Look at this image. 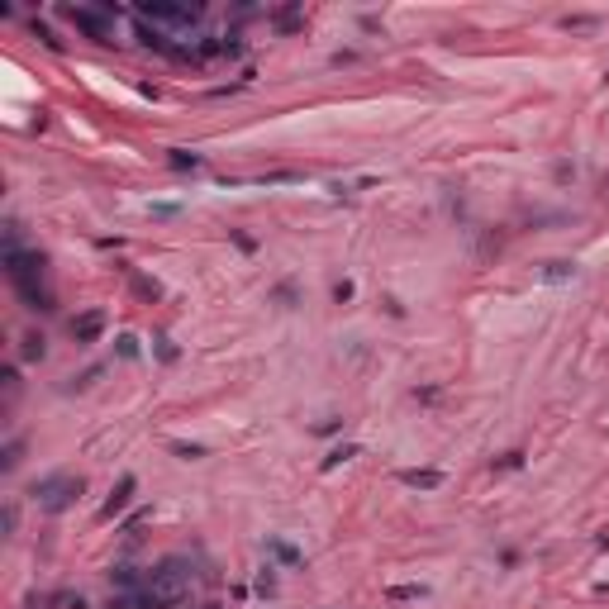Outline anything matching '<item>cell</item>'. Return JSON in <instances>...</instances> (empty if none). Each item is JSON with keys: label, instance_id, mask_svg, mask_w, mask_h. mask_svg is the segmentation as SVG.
Returning a JSON list of instances; mask_svg holds the SVG:
<instances>
[{"label": "cell", "instance_id": "obj_1", "mask_svg": "<svg viewBox=\"0 0 609 609\" xmlns=\"http://www.w3.org/2000/svg\"><path fill=\"white\" fill-rule=\"evenodd\" d=\"M81 490H86L81 476L57 471V476H43V481L33 485V500H38V510H43V514H62V510H72V505L81 500Z\"/></svg>", "mask_w": 609, "mask_h": 609}, {"label": "cell", "instance_id": "obj_2", "mask_svg": "<svg viewBox=\"0 0 609 609\" xmlns=\"http://www.w3.org/2000/svg\"><path fill=\"white\" fill-rule=\"evenodd\" d=\"M138 19H153V24H177V29H195L200 19H205V10L200 5H172V0H143L138 10H133Z\"/></svg>", "mask_w": 609, "mask_h": 609}, {"label": "cell", "instance_id": "obj_3", "mask_svg": "<svg viewBox=\"0 0 609 609\" xmlns=\"http://www.w3.org/2000/svg\"><path fill=\"white\" fill-rule=\"evenodd\" d=\"M62 19L72 24L77 33L96 38V43H114V19L100 15V10H81V5H62Z\"/></svg>", "mask_w": 609, "mask_h": 609}, {"label": "cell", "instance_id": "obj_4", "mask_svg": "<svg viewBox=\"0 0 609 609\" xmlns=\"http://www.w3.org/2000/svg\"><path fill=\"white\" fill-rule=\"evenodd\" d=\"M105 309H86V314H77V319L67 324V334L77 338L81 348H91V343H100V338H105Z\"/></svg>", "mask_w": 609, "mask_h": 609}, {"label": "cell", "instance_id": "obj_5", "mask_svg": "<svg viewBox=\"0 0 609 609\" xmlns=\"http://www.w3.org/2000/svg\"><path fill=\"white\" fill-rule=\"evenodd\" d=\"M133 490H138V476H119V485L110 490V500L100 505V524H110L114 514H124L128 500H133Z\"/></svg>", "mask_w": 609, "mask_h": 609}, {"label": "cell", "instance_id": "obj_6", "mask_svg": "<svg viewBox=\"0 0 609 609\" xmlns=\"http://www.w3.org/2000/svg\"><path fill=\"white\" fill-rule=\"evenodd\" d=\"M19 290V300L29 304V309H38V314H53L57 309V300H53V290L43 286V281H29V286H15Z\"/></svg>", "mask_w": 609, "mask_h": 609}, {"label": "cell", "instance_id": "obj_7", "mask_svg": "<svg viewBox=\"0 0 609 609\" xmlns=\"http://www.w3.org/2000/svg\"><path fill=\"white\" fill-rule=\"evenodd\" d=\"M400 481L410 485V490H438V485H443V471H438V466H410V471H400Z\"/></svg>", "mask_w": 609, "mask_h": 609}, {"label": "cell", "instance_id": "obj_8", "mask_svg": "<svg viewBox=\"0 0 609 609\" xmlns=\"http://www.w3.org/2000/svg\"><path fill=\"white\" fill-rule=\"evenodd\" d=\"M543 281H576V262H566V257H552V262H543Z\"/></svg>", "mask_w": 609, "mask_h": 609}, {"label": "cell", "instance_id": "obj_9", "mask_svg": "<svg viewBox=\"0 0 609 609\" xmlns=\"http://www.w3.org/2000/svg\"><path fill=\"white\" fill-rule=\"evenodd\" d=\"M272 24H276L281 33H295V29L304 24V10H300V5H286V10H272Z\"/></svg>", "mask_w": 609, "mask_h": 609}, {"label": "cell", "instance_id": "obj_10", "mask_svg": "<svg viewBox=\"0 0 609 609\" xmlns=\"http://www.w3.org/2000/svg\"><path fill=\"white\" fill-rule=\"evenodd\" d=\"M267 552H272V557H281L286 566H300V561H304V552H300L295 543H286V538H267Z\"/></svg>", "mask_w": 609, "mask_h": 609}, {"label": "cell", "instance_id": "obj_11", "mask_svg": "<svg viewBox=\"0 0 609 609\" xmlns=\"http://www.w3.org/2000/svg\"><path fill=\"white\" fill-rule=\"evenodd\" d=\"M353 457H362V448H357V443H343V448H334V452H329V457L319 462V471H338V466L353 462Z\"/></svg>", "mask_w": 609, "mask_h": 609}, {"label": "cell", "instance_id": "obj_12", "mask_svg": "<svg viewBox=\"0 0 609 609\" xmlns=\"http://www.w3.org/2000/svg\"><path fill=\"white\" fill-rule=\"evenodd\" d=\"M19 343H24V348H19V357H24V362H43V357H48V343H43V334H24Z\"/></svg>", "mask_w": 609, "mask_h": 609}, {"label": "cell", "instance_id": "obj_13", "mask_svg": "<svg viewBox=\"0 0 609 609\" xmlns=\"http://www.w3.org/2000/svg\"><path fill=\"white\" fill-rule=\"evenodd\" d=\"M167 162H172L177 172H200V167H205V158H200V153H186V148H172Z\"/></svg>", "mask_w": 609, "mask_h": 609}, {"label": "cell", "instance_id": "obj_14", "mask_svg": "<svg viewBox=\"0 0 609 609\" xmlns=\"http://www.w3.org/2000/svg\"><path fill=\"white\" fill-rule=\"evenodd\" d=\"M272 300L281 304V309H295V304H300V286H295V281H276V286H272Z\"/></svg>", "mask_w": 609, "mask_h": 609}, {"label": "cell", "instance_id": "obj_15", "mask_svg": "<svg viewBox=\"0 0 609 609\" xmlns=\"http://www.w3.org/2000/svg\"><path fill=\"white\" fill-rule=\"evenodd\" d=\"M167 448L177 452L181 462H200V457H209V448H205V443H181V438H172Z\"/></svg>", "mask_w": 609, "mask_h": 609}, {"label": "cell", "instance_id": "obj_16", "mask_svg": "<svg viewBox=\"0 0 609 609\" xmlns=\"http://www.w3.org/2000/svg\"><path fill=\"white\" fill-rule=\"evenodd\" d=\"M128 286H133V295H143V300H158L162 295L158 281H148V276H138V272H128Z\"/></svg>", "mask_w": 609, "mask_h": 609}, {"label": "cell", "instance_id": "obj_17", "mask_svg": "<svg viewBox=\"0 0 609 609\" xmlns=\"http://www.w3.org/2000/svg\"><path fill=\"white\" fill-rule=\"evenodd\" d=\"M524 457H529L524 448H510V452H500L490 466H495V471H519V466H524Z\"/></svg>", "mask_w": 609, "mask_h": 609}, {"label": "cell", "instance_id": "obj_18", "mask_svg": "<svg viewBox=\"0 0 609 609\" xmlns=\"http://www.w3.org/2000/svg\"><path fill=\"white\" fill-rule=\"evenodd\" d=\"M48 600H53V605H57V609H91V605H86V595H81V591H57V595H48Z\"/></svg>", "mask_w": 609, "mask_h": 609}, {"label": "cell", "instance_id": "obj_19", "mask_svg": "<svg viewBox=\"0 0 609 609\" xmlns=\"http://www.w3.org/2000/svg\"><path fill=\"white\" fill-rule=\"evenodd\" d=\"M114 353L124 357V362H138V334H119L114 338Z\"/></svg>", "mask_w": 609, "mask_h": 609}, {"label": "cell", "instance_id": "obj_20", "mask_svg": "<svg viewBox=\"0 0 609 609\" xmlns=\"http://www.w3.org/2000/svg\"><path fill=\"white\" fill-rule=\"evenodd\" d=\"M390 600H395V605H400V600H424V595H429V586H390Z\"/></svg>", "mask_w": 609, "mask_h": 609}, {"label": "cell", "instance_id": "obj_21", "mask_svg": "<svg viewBox=\"0 0 609 609\" xmlns=\"http://www.w3.org/2000/svg\"><path fill=\"white\" fill-rule=\"evenodd\" d=\"M29 29H33V33H38V38H43V43H48V48H53V53H62V38H57V33H53V29H48V24H43V19H29Z\"/></svg>", "mask_w": 609, "mask_h": 609}, {"label": "cell", "instance_id": "obj_22", "mask_svg": "<svg viewBox=\"0 0 609 609\" xmlns=\"http://www.w3.org/2000/svg\"><path fill=\"white\" fill-rule=\"evenodd\" d=\"M153 343H158V357H162V362H177V357H181V348H177V343H172L167 334H158Z\"/></svg>", "mask_w": 609, "mask_h": 609}, {"label": "cell", "instance_id": "obj_23", "mask_svg": "<svg viewBox=\"0 0 609 609\" xmlns=\"http://www.w3.org/2000/svg\"><path fill=\"white\" fill-rule=\"evenodd\" d=\"M19 452H24V443H19V438H10V443H5V457H0V466H5V471H15V466H19Z\"/></svg>", "mask_w": 609, "mask_h": 609}, {"label": "cell", "instance_id": "obj_24", "mask_svg": "<svg viewBox=\"0 0 609 609\" xmlns=\"http://www.w3.org/2000/svg\"><path fill=\"white\" fill-rule=\"evenodd\" d=\"M353 295H357V286L348 281V276H343V281H334V300H338V304H348Z\"/></svg>", "mask_w": 609, "mask_h": 609}, {"label": "cell", "instance_id": "obj_25", "mask_svg": "<svg viewBox=\"0 0 609 609\" xmlns=\"http://www.w3.org/2000/svg\"><path fill=\"white\" fill-rule=\"evenodd\" d=\"M276 566H262V576H257V595H276Z\"/></svg>", "mask_w": 609, "mask_h": 609}, {"label": "cell", "instance_id": "obj_26", "mask_svg": "<svg viewBox=\"0 0 609 609\" xmlns=\"http://www.w3.org/2000/svg\"><path fill=\"white\" fill-rule=\"evenodd\" d=\"M338 429H343V419H338V415H329V419H319V424H314L309 433H319V438H329V433H338Z\"/></svg>", "mask_w": 609, "mask_h": 609}, {"label": "cell", "instance_id": "obj_27", "mask_svg": "<svg viewBox=\"0 0 609 609\" xmlns=\"http://www.w3.org/2000/svg\"><path fill=\"white\" fill-rule=\"evenodd\" d=\"M595 15H561V29H591Z\"/></svg>", "mask_w": 609, "mask_h": 609}, {"label": "cell", "instance_id": "obj_28", "mask_svg": "<svg viewBox=\"0 0 609 609\" xmlns=\"http://www.w3.org/2000/svg\"><path fill=\"white\" fill-rule=\"evenodd\" d=\"M158 219H172V214H181V205H172V200H158V205H148Z\"/></svg>", "mask_w": 609, "mask_h": 609}, {"label": "cell", "instance_id": "obj_29", "mask_svg": "<svg viewBox=\"0 0 609 609\" xmlns=\"http://www.w3.org/2000/svg\"><path fill=\"white\" fill-rule=\"evenodd\" d=\"M438 395H443V385H424V390H415V400H424V405L438 400Z\"/></svg>", "mask_w": 609, "mask_h": 609}, {"label": "cell", "instance_id": "obj_30", "mask_svg": "<svg viewBox=\"0 0 609 609\" xmlns=\"http://www.w3.org/2000/svg\"><path fill=\"white\" fill-rule=\"evenodd\" d=\"M15 524H19V510L15 505H5V533H15Z\"/></svg>", "mask_w": 609, "mask_h": 609}, {"label": "cell", "instance_id": "obj_31", "mask_svg": "<svg viewBox=\"0 0 609 609\" xmlns=\"http://www.w3.org/2000/svg\"><path fill=\"white\" fill-rule=\"evenodd\" d=\"M234 243H238L243 253H253V248H257V238H253V234H234Z\"/></svg>", "mask_w": 609, "mask_h": 609}, {"label": "cell", "instance_id": "obj_32", "mask_svg": "<svg viewBox=\"0 0 609 609\" xmlns=\"http://www.w3.org/2000/svg\"><path fill=\"white\" fill-rule=\"evenodd\" d=\"M205 609H224V605H205Z\"/></svg>", "mask_w": 609, "mask_h": 609}]
</instances>
